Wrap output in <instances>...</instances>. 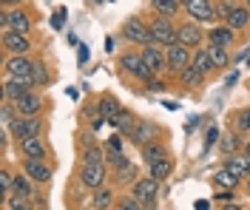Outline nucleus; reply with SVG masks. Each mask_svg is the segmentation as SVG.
Masks as SVG:
<instances>
[{
	"label": "nucleus",
	"mask_w": 250,
	"mask_h": 210,
	"mask_svg": "<svg viewBox=\"0 0 250 210\" xmlns=\"http://www.w3.org/2000/svg\"><path fill=\"white\" fill-rule=\"evenodd\" d=\"M34 60H29V54H15V57H6L3 63V77H12L17 82H26L29 88H34Z\"/></svg>",
	"instance_id": "nucleus-1"
},
{
	"label": "nucleus",
	"mask_w": 250,
	"mask_h": 210,
	"mask_svg": "<svg viewBox=\"0 0 250 210\" xmlns=\"http://www.w3.org/2000/svg\"><path fill=\"white\" fill-rule=\"evenodd\" d=\"M120 68H123L125 74H131L134 80H140V82H148L151 77H156L154 71L148 68V63L142 60L140 51H125V54H120Z\"/></svg>",
	"instance_id": "nucleus-2"
},
{
	"label": "nucleus",
	"mask_w": 250,
	"mask_h": 210,
	"mask_svg": "<svg viewBox=\"0 0 250 210\" xmlns=\"http://www.w3.org/2000/svg\"><path fill=\"white\" fill-rule=\"evenodd\" d=\"M148 29H151V37H154L156 46H162V49H168L176 43V26L171 23V17H162L156 15L148 20Z\"/></svg>",
	"instance_id": "nucleus-3"
},
{
	"label": "nucleus",
	"mask_w": 250,
	"mask_h": 210,
	"mask_svg": "<svg viewBox=\"0 0 250 210\" xmlns=\"http://www.w3.org/2000/svg\"><path fill=\"white\" fill-rule=\"evenodd\" d=\"M131 196H134L145 210H156V199H159V179H154V176L137 179L134 193H131Z\"/></svg>",
	"instance_id": "nucleus-4"
},
{
	"label": "nucleus",
	"mask_w": 250,
	"mask_h": 210,
	"mask_svg": "<svg viewBox=\"0 0 250 210\" xmlns=\"http://www.w3.org/2000/svg\"><path fill=\"white\" fill-rule=\"evenodd\" d=\"M123 37L128 40V43H134V46H151V43H154L148 23H142L140 17L125 20V23H123Z\"/></svg>",
	"instance_id": "nucleus-5"
},
{
	"label": "nucleus",
	"mask_w": 250,
	"mask_h": 210,
	"mask_svg": "<svg viewBox=\"0 0 250 210\" xmlns=\"http://www.w3.org/2000/svg\"><path fill=\"white\" fill-rule=\"evenodd\" d=\"M182 9L190 15L193 23H216L219 20L213 0H182Z\"/></svg>",
	"instance_id": "nucleus-6"
},
{
	"label": "nucleus",
	"mask_w": 250,
	"mask_h": 210,
	"mask_svg": "<svg viewBox=\"0 0 250 210\" xmlns=\"http://www.w3.org/2000/svg\"><path fill=\"white\" fill-rule=\"evenodd\" d=\"M9 134L15 136L17 142L26 139V136H40V134H43V119H40V116H20V114H17L15 122L9 125Z\"/></svg>",
	"instance_id": "nucleus-7"
},
{
	"label": "nucleus",
	"mask_w": 250,
	"mask_h": 210,
	"mask_svg": "<svg viewBox=\"0 0 250 210\" xmlns=\"http://www.w3.org/2000/svg\"><path fill=\"white\" fill-rule=\"evenodd\" d=\"M190 57H193V49H188V46H179V43H173L165 49V60H168V68L165 71H171V74H182L188 65H190Z\"/></svg>",
	"instance_id": "nucleus-8"
},
{
	"label": "nucleus",
	"mask_w": 250,
	"mask_h": 210,
	"mask_svg": "<svg viewBox=\"0 0 250 210\" xmlns=\"http://www.w3.org/2000/svg\"><path fill=\"white\" fill-rule=\"evenodd\" d=\"M0 23H3V29H12V32H20V34H29L31 29V17L23 9H3Z\"/></svg>",
	"instance_id": "nucleus-9"
},
{
	"label": "nucleus",
	"mask_w": 250,
	"mask_h": 210,
	"mask_svg": "<svg viewBox=\"0 0 250 210\" xmlns=\"http://www.w3.org/2000/svg\"><path fill=\"white\" fill-rule=\"evenodd\" d=\"M105 179H108V171H105L103 162H100V165H83V168H80V182H83V188H88V191L103 188Z\"/></svg>",
	"instance_id": "nucleus-10"
},
{
	"label": "nucleus",
	"mask_w": 250,
	"mask_h": 210,
	"mask_svg": "<svg viewBox=\"0 0 250 210\" xmlns=\"http://www.w3.org/2000/svg\"><path fill=\"white\" fill-rule=\"evenodd\" d=\"M3 49H6V54H9V57H15V54H29V51H31L29 34L12 32V29H3Z\"/></svg>",
	"instance_id": "nucleus-11"
},
{
	"label": "nucleus",
	"mask_w": 250,
	"mask_h": 210,
	"mask_svg": "<svg viewBox=\"0 0 250 210\" xmlns=\"http://www.w3.org/2000/svg\"><path fill=\"white\" fill-rule=\"evenodd\" d=\"M205 37H208V34L202 32L199 23H182V26L176 29V43H179V46H188V49H199Z\"/></svg>",
	"instance_id": "nucleus-12"
},
{
	"label": "nucleus",
	"mask_w": 250,
	"mask_h": 210,
	"mask_svg": "<svg viewBox=\"0 0 250 210\" xmlns=\"http://www.w3.org/2000/svg\"><path fill=\"white\" fill-rule=\"evenodd\" d=\"M156 134H159V128H156V122H151V119H137V128L131 131V142L137 148H145L148 142H154Z\"/></svg>",
	"instance_id": "nucleus-13"
},
{
	"label": "nucleus",
	"mask_w": 250,
	"mask_h": 210,
	"mask_svg": "<svg viewBox=\"0 0 250 210\" xmlns=\"http://www.w3.org/2000/svg\"><path fill=\"white\" fill-rule=\"evenodd\" d=\"M15 111L20 114V116H40V111H43V97H40L37 91H26V94L15 102Z\"/></svg>",
	"instance_id": "nucleus-14"
},
{
	"label": "nucleus",
	"mask_w": 250,
	"mask_h": 210,
	"mask_svg": "<svg viewBox=\"0 0 250 210\" xmlns=\"http://www.w3.org/2000/svg\"><path fill=\"white\" fill-rule=\"evenodd\" d=\"M140 54H142V60L148 63V68H151L154 74H159V71H165V68H168V60H165V49H162V46H156V43L142 46Z\"/></svg>",
	"instance_id": "nucleus-15"
},
{
	"label": "nucleus",
	"mask_w": 250,
	"mask_h": 210,
	"mask_svg": "<svg viewBox=\"0 0 250 210\" xmlns=\"http://www.w3.org/2000/svg\"><path fill=\"white\" fill-rule=\"evenodd\" d=\"M23 171H26L34 182H48V179H51V165H48L46 159H40V156H26V159H23Z\"/></svg>",
	"instance_id": "nucleus-16"
},
{
	"label": "nucleus",
	"mask_w": 250,
	"mask_h": 210,
	"mask_svg": "<svg viewBox=\"0 0 250 210\" xmlns=\"http://www.w3.org/2000/svg\"><path fill=\"white\" fill-rule=\"evenodd\" d=\"M225 168L236 173L239 179H250V156L242 151V153H233V156H225Z\"/></svg>",
	"instance_id": "nucleus-17"
},
{
	"label": "nucleus",
	"mask_w": 250,
	"mask_h": 210,
	"mask_svg": "<svg viewBox=\"0 0 250 210\" xmlns=\"http://www.w3.org/2000/svg\"><path fill=\"white\" fill-rule=\"evenodd\" d=\"M245 139H242V131H233V134H225V136H219V148H222V153L225 156H233V153H242L245 151Z\"/></svg>",
	"instance_id": "nucleus-18"
},
{
	"label": "nucleus",
	"mask_w": 250,
	"mask_h": 210,
	"mask_svg": "<svg viewBox=\"0 0 250 210\" xmlns=\"http://www.w3.org/2000/svg\"><path fill=\"white\" fill-rule=\"evenodd\" d=\"M190 68H196L199 74H205V77H210L213 71H216V65H213V60H210V54H208V49H193V57H190Z\"/></svg>",
	"instance_id": "nucleus-19"
},
{
	"label": "nucleus",
	"mask_w": 250,
	"mask_h": 210,
	"mask_svg": "<svg viewBox=\"0 0 250 210\" xmlns=\"http://www.w3.org/2000/svg\"><path fill=\"white\" fill-rule=\"evenodd\" d=\"M137 119H140V116H134L128 108H120V114L114 116V122H108V125L114 131H120L123 136H131V131L137 128Z\"/></svg>",
	"instance_id": "nucleus-20"
},
{
	"label": "nucleus",
	"mask_w": 250,
	"mask_h": 210,
	"mask_svg": "<svg viewBox=\"0 0 250 210\" xmlns=\"http://www.w3.org/2000/svg\"><path fill=\"white\" fill-rule=\"evenodd\" d=\"M17 145H20L23 156H40V159H46V142H43V136H26Z\"/></svg>",
	"instance_id": "nucleus-21"
},
{
	"label": "nucleus",
	"mask_w": 250,
	"mask_h": 210,
	"mask_svg": "<svg viewBox=\"0 0 250 210\" xmlns=\"http://www.w3.org/2000/svg\"><path fill=\"white\" fill-rule=\"evenodd\" d=\"M225 26H230L233 32L248 29V26H250V9H248V6H236L233 12L225 17Z\"/></svg>",
	"instance_id": "nucleus-22"
},
{
	"label": "nucleus",
	"mask_w": 250,
	"mask_h": 210,
	"mask_svg": "<svg viewBox=\"0 0 250 210\" xmlns=\"http://www.w3.org/2000/svg\"><path fill=\"white\" fill-rule=\"evenodd\" d=\"M6 210H37V196H20V193H12L3 199Z\"/></svg>",
	"instance_id": "nucleus-23"
},
{
	"label": "nucleus",
	"mask_w": 250,
	"mask_h": 210,
	"mask_svg": "<svg viewBox=\"0 0 250 210\" xmlns=\"http://www.w3.org/2000/svg\"><path fill=\"white\" fill-rule=\"evenodd\" d=\"M26 91H31L26 82H17V80H12V77H3V99H6V102H17Z\"/></svg>",
	"instance_id": "nucleus-24"
},
{
	"label": "nucleus",
	"mask_w": 250,
	"mask_h": 210,
	"mask_svg": "<svg viewBox=\"0 0 250 210\" xmlns=\"http://www.w3.org/2000/svg\"><path fill=\"white\" fill-rule=\"evenodd\" d=\"M208 40H210L213 46H233L236 32L230 29V26H213V29L208 32Z\"/></svg>",
	"instance_id": "nucleus-25"
},
{
	"label": "nucleus",
	"mask_w": 250,
	"mask_h": 210,
	"mask_svg": "<svg viewBox=\"0 0 250 210\" xmlns=\"http://www.w3.org/2000/svg\"><path fill=\"white\" fill-rule=\"evenodd\" d=\"M171 173H173V159L171 156H162V159H156V162L148 165V176L159 179V182H165Z\"/></svg>",
	"instance_id": "nucleus-26"
},
{
	"label": "nucleus",
	"mask_w": 250,
	"mask_h": 210,
	"mask_svg": "<svg viewBox=\"0 0 250 210\" xmlns=\"http://www.w3.org/2000/svg\"><path fill=\"white\" fill-rule=\"evenodd\" d=\"M137 179H140V171H137V165H134V162H128V165H123V168H117V171H114V182H117V185H123V188L137 185Z\"/></svg>",
	"instance_id": "nucleus-27"
},
{
	"label": "nucleus",
	"mask_w": 250,
	"mask_h": 210,
	"mask_svg": "<svg viewBox=\"0 0 250 210\" xmlns=\"http://www.w3.org/2000/svg\"><path fill=\"white\" fill-rule=\"evenodd\" d=\"M117 202V196H114V188H108V185H103V188H97L94 191V199L91 205L97 210H111V205Z\"/></svg>",
	"instance_id": "nucleus-28"
},
{
	"label": "nucleus",
	"mask_w": 250,
	"mask_h": 210,
	"mask_svg": "<svg viewBox=\"0 0 250 210\" xmlns=\"http://www.w3.org/2000/svg\"><path fill=\"white\" fill-rule=\"evenodd\" d=\"M12 193L20 196H37L34 193V179L23 171V173H15V182H12Z\"/></svg>",
	"instance_id": "nucleus-29"
},
{
	"label": "nucleus",
	"mask_w": 250,
	"mask_h": 210,
	"mask_svg": "<svg viewBox=\"0 0 250 210\" xmlns=\"http://www.w3.org/2000/svg\"><path fill=\"white\" fill-rule=\"evenodd\" d=\"M210 182H213L216 188H222V191H233V188H239V182H242V179L236 176V173H230L228 168H222V171H216V173H213V179H210Z\"/></svg>",
	"instance_id": "nucleus-30"
},
{
	"label": "nucleus",
	"mask_w": 250,
	"mask_h": 210,
	"mask_svg": "<svg viewBox=\"0 0 250 210\" xmlns=\"http://www.w3.org/2000/svg\"><path fill=\"white\" fill-rule=\"evenodd\" d=\"M120 108H123V105H120V102H117V99L114 97H108V94H105V97L100 99V119H105V122H114V116H117V114H120Z\"/></svg>",
	"instance_id": "nucleus-31"
},
{
	"label": "nucleus",
	"mask_w": 250,
	"mask_h": 210,
	"mask_svg": "<svg viewBox=\"0 0 250 210\" xmlns=\"http://www.w3.org/2000/svg\"><path fill=\"white\" fill-rule=\"evenodd\" d=\"M142 151V159L148 162V165H151V162H156V159H162V156H171V153H168V148L162 145V142H148V145L145 148H140Z\"/></svg>",
	"instance_id": "nucleus-32"
},
{
	"label": "nucleus",
	"mask_w": 250,
	"mask_h": 210,
	"mask_svg": "<svg viewBox=\"0 0 250 210\" xmlns=\"http://www.w3.org/2000/svg\"><path fill=\"white\" fill-rule=\"evenodd\" d=\"M179 6H182V0H151V9L162 17L179 15Z\"/></svg>",
	"instance_id": "nucleus-33"
},
{
	"label": "nucleus",
	"mask_w": 250,
	"mask_h": 210,
	"mask_svg": "<svg viewBox=\"0 0 250 210\" xmlns=\"http://www.w3.org/2000/svg\"><path fill=\"white\" fill-rule=\"evenodd\" d=\"M208 49V54H210V60H213V65L216 68H228V63H230V54H228V46H205Z\"/></svg>",
	"instance_id": "nucleus-34"
},
{
	"label": "nucleus",
	"mask_w": 250,
	"mask_h": 210,
	"mask_svg": "<svg viewBox=\"0 0 250 210\" xmlns=\"http://www.w3.org/2000/svg\"><path fill=\"white\" fill-rule=\"evenodd\" d=\"M179 82H182V85H188V88H199V85L205 82V74H199L196 68H190V65H188L185 71L179 74Z\"/></svg>",
	"instance_id": "nucleus-35"
},
{
	"label": "nucleus",
	"mask_w": 250,
	"mask_h": 210,
	"mask_svg": "<svg viewBox=\"0 0 250 210\" xmlns=\"http://www.w3.org/2000/svg\"><path fill=\"white\" fill-rule=\"evenodd\" d=\"M105 162V151H100L97 145H88L83 151V165H100Z\"/></svg>",
	"instance_id": "nucleus-36"
},
{
	"label": "nucleus",
	"mask_w": 250,
	"mask_h": 210,
	"mask_svg": "<svg viewBox=\"0 0 250 210\" xmlns=\"http://www.w3.org/2000/svg\"><path fill=\"white\" fill-rule=\"evenodd\" d=\"M31 77H34V88H43V85H48V82H51V74H48V68L43 63H34Z\"/></svg>",
	"instance_id": "nucleus-37"
},
{
	"label": "nucleus",
	"mask_w": 250,
	"mask_h": 210,
	"mask_svg": "<svg viewBox=\"0 0 250 210\" xmlns=\"http://www.w3.org/2000/svg\"><path fill=\"white\" fill-rule=\"evenodd\" d=\"M105 162H108L114 171H117V168H123V165H128V159L120 153V148H111V145H105Z\"/></svg>",
	"instance_id": "nucleus-38"
},
{
	"label": "nucleus",
	"mask_w": 250,
	"mask_h": 210,
	"mask_svg": "<svg viewBox=\"0 0 250 210\" xmlns=\"http://www.w3.org/2000/svg\"><path fill=\"white\" fill-rule=\"evenodd\" d=\"M236 131H242V134L250 131V108H242L236 114Z\"/></svg>",
	"instance_id": "nucleus-39"
},
{
	"label": "nucleus",
	"mask_w": 250,
	"mask_h": 210,
	"mask_svg": "<svg viewBox=\"0 0 250 210\" xmlns=\"http://www.w3.org/2000/svg\"><path fill=\"white\" fill-rule=\"evenodd\" d=\"M117 210H145V208H142L134 196H123V199L117 202Z\"/></svg>",
	"instance_id": "nucleus-40"
},
{
	"label": "nucleus",
	"mask_w": 250,
	"mask_h": 210,
	"mask_svg": "<svg viewBox=\"0 0 250 210\" xmlns=\"http://www.w3.org/2000/svg\"><path fill=\"white\" fill-rule=\"evenodd\" d=\"M213 9H216V15L222 17V20H225V17H228V15H230V12L236 9V3H233V0H219Z\"/></svg>",
	"instance_id": "nucleus-41"
},
{
	"label": "nucleus",
	"mask_w": 250,
	"mask_h": 210,
	"mask_svg": "<svg viewBox=\"0 0 250 210\" xmlns=\"http://www.w3.org/2000/svg\"><path fill=\"white\" fill-rule=\"evenodd\" d=\"M145 91H151V94H159V91H165V82L156 80V77H151V80L145 82Z\"/></svg>",
	"instance_id": "nucleus-42"
},
{
	"label": "nucleus",
	"mask_w": 250,
	"mask_h": 210,
	"mask_svg": "<svg viewBox=\"0 0 250 210\" xmlns=\"http://www.w3.org/2000/svg\"><path fill=\"white\" fill-rule=\"evenodd\" d=\"M213 142H219V131H216V128H210V131H208V139H205V151H208V148L213 145Z\"/></svg>",
	"instance_id": "nucleus-43"
},
{
	"label": "nucleus",
	"mask_w": 250,
	"mask_h": 210,
	"mask_svg": "<svg viewBox=\"0 0 250 210\" xmlns=\"http://www.w3.org/2000/svg\"><path fill=\"white\" fill-rule=\"evenodd\" d=\"M62 20H65V9H57V12H54V23H51V26H54V29H62Z\"/></svg>",
	"instance_id": "nucleus-44"
},
{
	"label": "nucleus",
	"mask_w": 250,
	"mask_h": 210,
	"mask_svg": "<svg viewBox=\"0 0 250 210\" xmlns=\"http://www.w3.org/2000/svg\"><path fill=\"white\" fill-rule=\"evenodd\" d=\"M0 3H3V9H17L23 0H0Z\"/></svg>",
	"instance_id": "nucleus-45"
},
{
	"label": "nucleus",
	"mask_w": 250,
	"mask_h": 210,
	"mask_svg": "<svg viewBox=\"0 0 250 210\" xmlns=\"http://www.w3.org/2000/svg\"><path fill=\"white\" fill-rule=\"evenodd\" d=\"M193 210H210V202H208V199H199V202H196V208Z\"/></svg>",
	"instance_id": "nucleus-46"
},
{
	"label": "nucleus",
	"mask_w": 250,
	"mask_h": 210,
	"mask_svg": "<svg viewBox=\"0 0 250 210\" xmlns=\"http://www.w3.org/2000/svg\"><path fill=\"white\" fill-rule=\"evenodd\" d=\"M222 210H245V208H242V205H236V202H225Z\"/></svg>",
	"instance_id": "nucleus-47"
},
{
	"label": "nucleus",
	"mask_w": 250,
	"mask_h": 210,
	"mask_svg": "<svg viewBox=\"0 0 250 210\" xmlns=\"http://www.w3.org/2000/svg\"><path fill=\"white\" fill-rule=\"evenodd\" d=\"M105 51H108V54L114 51V37H105Z\"/></svg>",
	"instance_id": "nucleus-48"
},
{
	"label": "nucleus",
	"mask_w": 250,
	"mask_h": 210,
	"mask_svg": "<svg viewBox=\"0 0 250 210\" xmlns=\"http://www.w3.org/2000/svg\"><path fill=\"white\" fill-rule=\"evenodd\" d=\"M85 60H88V49L83 46V49H80V63H85Z\"/></svg>",
	"instance_id": "nucleus-49"
},
{
	"label": "nucleus",
	"mask_w": 250,
	"mask_h": 210,
	"mask_svg": "<svg viewBox=\"0 0 250 210\" xmlns=\"http://www.w3.org/2000/svg\"><path fill=\"white\" fill-rule=\"evenodd\" d=\"M245 153H248V156H250V139H248V145H245Z\"/></svg>",
	"instance_id": "nucleus-50"
},
{
	"label": "nucleus",
	"mask_w": 250,
	"mask_h": 210,
	"mask_svg": "<svg viewBox=\"0 0 250 210\" xmlns=\"http://www.w3.org/2000/svg\"><path fill=\"white\" fill-rule=\"evenodd\" d=\"M248 193H250V179H248Z\"/></svg>",
	"instance_id": "nucleus-51"
},
{
	"label": "nucleus",
	"mask_w": 250,
	"mask_h": 210,
	"mask_svg": "<svg viewBox=\"0 0 250 210\" xmlns=\"http://www.w3.org/2000/svg\"><path fill=\"white\" fill-rule=\"evenodd\" d=\"M37 210H46V208H37Z\"/></svg>",
	"instance_id": "nucleus-52"
},
{
	"label": "nucleus",
	"mask_w": 250,
	"mask_h": 210,
	"mask_svg": "<svg viewBox=\"0 0 250 210\" xmlns=\"http://www.w3.org/2000/svg\"><path fill=\"white\" fill-rule=\"evenodd\" d=\"M248 9H250V0H248Z\"/></svg>",
	"instance_id": "nucleus-53"
},
{
	"label": "nucleus",
	"mask_w": 250,
	"mask_h": 210,
	"mask_svg": "<svg viewBox=\"0 0 250 210\" xmlns=\"http://www.w3.org/2000/svg\"><path fill=\"white\" fill-rule=\"evenodd\" d=\"M111 210H117V208H111Z\"/></svg>",
	"instance_id": "nucleus-54"
}]
</instances>
